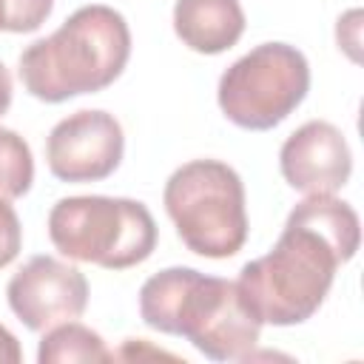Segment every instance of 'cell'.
Returning <instances> with one entry per match:
<instances>
[{"mask_svg": "<svg viewBox=\"0 0 364 364\" xmlns=\"http://www.w3.org/2000/svg\"><path fill=\"white\" fill-rule=\"evenodd\" d=\"M358 242V213L333 193H313L290 210L273 250L242 267L239 293L262 324H301L321 307Z\"/></svg>", "mask_w": 364, "mask_h": 364, "instance_id": "1", "label": "cell"}, {"mask_svg": "<svg viewBox=\"0 0 364 364\" xmlns=\"http://www.w3.org/2000/svg\"><path fill=\"white\" fill-rule=\"evenodd\" d=\"M139 316L148 327L188 338L205 358H247L259 344L262 321L239 284L193 267H165L139 290Z\"/></svg>", "mask_w": 364, "mask_h": 364, "instance_id": "2", "label": "cell"}, {"mask_svg": "<svg viewBox=\"0 0 364 364\" xmlns=\"http://www.w3.org/2000/svg\"><path fill=\"white\" fill-rule=\"evenodd\" d=\"M131 57L125 17L102 3L77 9L54 34L20 54V80L43 102H65L108 88Z\"/></svg>", "mask_w": 364, "mask_h": 364, "instance_id": "3", "label": "cell"}, {"mask_svg": "<svg viewBox=\"0 0 364 364\" xmlns=\"http://www.w3.org/2000/svg\"><path fill=\"white\" fill-rule=\"evenodd\" d=\"M162 202L191 253L228 259L245 247V185L230 165L219 159L185 162L168 176Z\"/></svg>", "mask_w": 364, "mask_h": 364, "instance_id": "4", "label": "cell"}, {"mask_svg": "<svg viewBox=\"0 0 364 364\" xmlns=\"http://www.w3.org/2000/svg\"><path fill=\"white\" fill-rule=\"evenodd\" d=\"M48 239L74 262L128 270L154 253L156 222L136 199L65 196L48 213Z\"/></svg>", "mask_w": 364, "mask_h": 364, "instance_id": "5", "label": "cell"}, {"mask_svg": "<svg viewBox=\"0 0 364 364\" xmlns=\"http://www.w3.org/2000/svg\"><path fill=\"white\" fill-rule=\"evenodd\" d=\"M307 88V57L287 43H262L219 77L216 97L233 125L270 131L301 105Z\"/></svg>", "mask_w": 364, "mask_h": 364, "instance_id": "6", "label": "cell"}, {"mask_svg": "<svg viewBox=\"0 0 364 364\" xmlns=\"http://www.w3.org/2000/svg\"><path fill=\"white\" fill-rule=\"evenodd\" d=\"M122 151V125L114 114L91 108L60 119L46 139L48 171L60 182H100L119 168Z\"/></svg>", "mask_w": 364, "mask_h": 364, "instance_id": "7", "label": "cell"}, {"mask_svg": "<svg viewBox=\"0 0 364 364\" xmlns=\"http://www.w3.org/2000/svg\"><path fill=\"white\" fill-rule=\"evenodd\" d=\"M11 313L34 333L80 318L88 304L82 270L54 256H31L6 287Z\"/></svg>", "mask_w": 364, "mask_h": 364, "instance_id": "8", "label": "cell"}, {"mask_svg": "<svg viewBox=\"0 0 364 364\" xmlns=\"http://www.w3.org/2000/svg\"><path fill=\"white\" fill-rule=\"evenodd\" d=\"M279 168L284 182L307 196L336 193L353 173V154L344 134L333 122L310 119L284 139Z\"/></svg>", "mask_w": 364, "mask_h": 364, "instance_id": "9", "label": "cell"}, {"mask_svg": "<svg viewBox=\"0 0 364 364\" xmlns=\"http://www.w3.org/2000/svg\"><path fill=\"white\" fill-rule=\"evenodd\" d=\"M173 31L191 51L222 54L239 43L245 11L239 0H176Z\"/></svg>", "mask_w": 364, "mask_h": 364, "instance_id": "10", "label": "cell"}, {"mask_svg": "<svg viewBox=\"0 0 364 364\" xmlns=\"http://www.w3.org/2000/svg\"><path fill=\"white\" fill-rule=\"evenodd\" d=\"M114 353H108L105 341L100 333L80 321H63L46 330L40 347H37V361L40 364H71V361H111Z\"/></svg>", "mask_w": 364, "mask_h": 364, "instance_id": "11", "label": "cell"}, {"mask_svg": "<svg viewBox=\"0 0 364 364\" xmlns=\"http://www.w3.org/2000/svg\"><path fill=\"white\" fill-rule=\"evenodd\" d=\"M31 182L34 159L28 142L11 128H0V196L20 199L23 193H28Z\"/></svg>", "mask_w": 364, "mask_h": 364, "instance_id": "12", "label": "cell"}, {"mask_svg": "<svg viewBox=\"0 0 364 364\" xmlns=\"http://www.w3.org/2000/svg\"><path fill=\"white\" fill-rule=\"evenodd\" d=\"M54 9V0H0V31H37Z\"/></svg>", "mask_w": 364, "mask_h": 364, "instance_id": "13", "label": "cell"}, {"mask_svg": "<svg viewBox=\"0 0 364 364\" xmlns=\"http://www.w3.org/2000/svg\"><path fill=\"white\" fill-rule=\"evenodd\" d=\"M23 245V228L17 219V210L9 205V199L0 196V267L11 264Z\"/></svg>", "mask_w": 364, "mask_h": 364, "instance_id": "14", "label": "cell"}, {"mask_svg": "<svg viewBox=\"0 0 364 364\" xmlns=\"http://www.w3.org/2000/svg\"><path fill=\"white\" fill-rule=\"evenodd\" d=\"M361 20H364L361 9H350L347 14L338 17V26H336L338 48H344L353 63L361 60Z\"/></svg>", "mask_w": 364, "mask_h": 364, "instance_id": "15", "label": "cell"}, {"mask_svg": "<svg viewBox=\"0 0 364 364\" xmlns=\"http://www.w3.org/2000/svg\"><path fill=\"white\" fill-rule=\"evenodd\" d=\"M20 361H23V350L14 338V333L0 324V364H20Z\"/></svg>", "mask_w": 364, "mask_h": 364, "instance_id": "16", "label": "cell"}, {"mask_svg": "<svg viewBox=\"0 0 364 364\" xmlns=\"http://www.w3.org/2000/svg\"><path fill=\"white\" fill-rule=\"evenodd\" d=\"M9 105H11V77H9L6 65L0 63V117L9 111Z\"/></svg>", "mask_w": 364, "mask_h": 364, "instance_id": "17", "label": "cell"}, {"mask_svg": "<svg viewBox=\"0 0 364 364\" xmlns=\"http://www.w3.org/2000/svg\"><path fill=\"white\" fill-rule=\"evenodd\" d=\"M139 347H142V338H128L125 350H122V353H117L114 358H134V355L139 353ZM148 355H159V358H173L171 353H162V350H148Z\"/></svg>", "mask_w": 364, "mask_h": 364, "instance_id": "18", "label": "cell"}]
</instances>
